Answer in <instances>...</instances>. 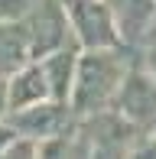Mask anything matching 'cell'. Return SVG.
Returning a JSON list of instances; mask_svg holds the SVG:
<instances>
[{
	"instance_id": "cell-1",
	"label": "cell",
	"mask_w": 156,
	"mask_h": 159,
	"mask_svg": "<svg viewBox=\"0 0 156 159\" xmlns=\"http://www.w3.org/2000/svg\"><path fill=\"white\" fill-rule=\"evenodd\" d=\"M120 88V62L108 52H94L81 62L75 84V107L78 111H94Z\"/></svg>"
},
{
	"instance_id": "cell-2",
	"label": "cell",
	"mask_w": 156,
	"mask_h": 159,
	"mask_svg": "<svg viewBox=\"0 0 156 159\" xmlns=\"http://www.w3.org/2000/svg\"><path fill=\"white\" fill-rule=\"evenodd\" d=\"M65 13H72V23L85 46H108L117 39L108 10L98 7L94 0H65Z\"/></svg>"
},
{
	"instance_id": "cell-3",
	"label": "cell",
	"mask_w": 156,
	"mask_h": 159,
	"mask_svg": "<svg viewBox=\"0 0 156 159\" xmlns=\"http://www.w3.org/2000/svg\"><path fill=\"white\" fill-rule=\"evenodd\" d=\"M117 104L133 120H153L156 117V88H153V81L143 78V75H130L124 81V88L117 91Z\"/></svg>"
},
{
	"instance_id": "cell-4",
	"label": "cell",
	"mask_w": 156,
	"mask_h": 159,
	"mask_svg": "<svg viewBox=\"0 0 156 159\" xmlns=\"http://www.w3.org/2000/svg\"><path fill=\"white\" fill-rule=\"evenodd\" d=\"M49 94V84H46V75L42 68H30L23 75L13 78L10 84V107L13 111H23L30 104H42V98Z\"/></svg>"
},
{
	"instance_id": "cell-5",
	"label": "cell",
	"mask_w": 156,
	"mask_h": 159,
	"mask_svg": "<svg viewBox=\"0 0 156 159\" xmlns=\"http://www.w3.org/2000/svg\"><path fill=\"white\" fill-rule=\"evenodd\" d=\"M117 10V23L127 33H140L153 16V0H114Z\"/></svg>"
},
{
	"instance_id": "cell-6",
	"label": "cell",
	"mask_w": 156,
	"mask_h": 159,
	"mask_svg": "<svg viewBox=\"0 0 156 159\" xmlns=\"http://www.w3.org/2000/svg\"><path fill=\"white\" fill-rule=\"evenodd\" d=\"M42 75H46L49 91H55L59 98H65L68 94V84H72V55L59 52L55 59H49L46 65H42Z\"/></svg>"
},
{
	"instance_id": "cell-7",
	"label": "cell",
	"mask_w": 156,
	"mask_h": 159,
	"mask_svg": "<svg viewBox=\"0 0 156 159\" xmlns=\"http://www.w3.org/2000/svg\"><path fill=\"white\" fill-rule=\"evenodd\" d=\"M16 124L23 130H33V133H52L55 111H52V107H33V114H20Z\"/></svg>"
},
{
	"instance_id": "cell-8",
	"label": "cell",
	"mask_w": 156,
	"mask_h": 159,
	"mask_svg": "<svg viewBox=\"0 0 156 159\" xmlns=\"http://www.w3.org/2000/svg\"><path fill=\"white\" fill-rule=\"evenodd\" d=\"M30 10V0H0V20H13Z\"/></svg>"
},
{
	"instance_id": "cell-9",
	"label": "cell",
	"mask_w": 156,
	"mask_h": 159,
	"mask_svg": "<svg viewBox=\"0 0 156 159\" xmlns=\"http://www.w3.org/2000/svg\"><path fill=\"white\" fill-rule=\"evenodd\" d=\"M0 159H33V146L30 143H16V146H7V153Z\"/></svg>"
},
{
	"instance_id": "cell-10",
	"label": "cell",
	"mask_w": 156,
	"mask_h": 159,
	"mask_svg": "<svg viewBox=\"0 0 156 159\" xmlns=\"http://www.w3.org/2000/svg\"><path fill=\"white\" fill-rule=\"evenodd\" d=\"M133 159H156V143H146V146L140 149V153L133 156Z\"/></svg>"
},
{
	"instance_id": "cell-11",
	"label": "cell",
	"mask_w": 156,
	"mask_h": 159,
	"mask_svg": "<svg viewBox=\"0 0 156 159\" xmlns=\"http://www.w3.org/2000/svg\"><path fill=\"white\" fill-rule=\"evenodd\" d=\"M7 143H10V130H7V127H0V149H3Z\"/></svg>"
},
{
	"instance_id": "cell-12",
	"label": "cell",
	"mask_w": 156,
	"mask_h": 159,
	"mask_svg": "<svg viewBox=\"0 0 156 159\" xmlns=\"http://www.w3.org/2000/svg\"><path fill=\"white\" fill-rule=\"evenodd\" d=\"M150 68H153V75H156V46L150 49Z\"/></svg>"
},
{
	"instance_id": "cell-13",
	"label": "cell",
	"mask_w": 156,
	"mask_h": 159,
	"mask_svg": "<svg viewBox=\"0 0 156 159\" xmlns=\"http://www.w3.org/2000/svg\"><path fill=\"white\" fill-rule=\"evenodd\" d=\"M0 107H3V88H0Z\"/></svg>"
}]
</instances>
